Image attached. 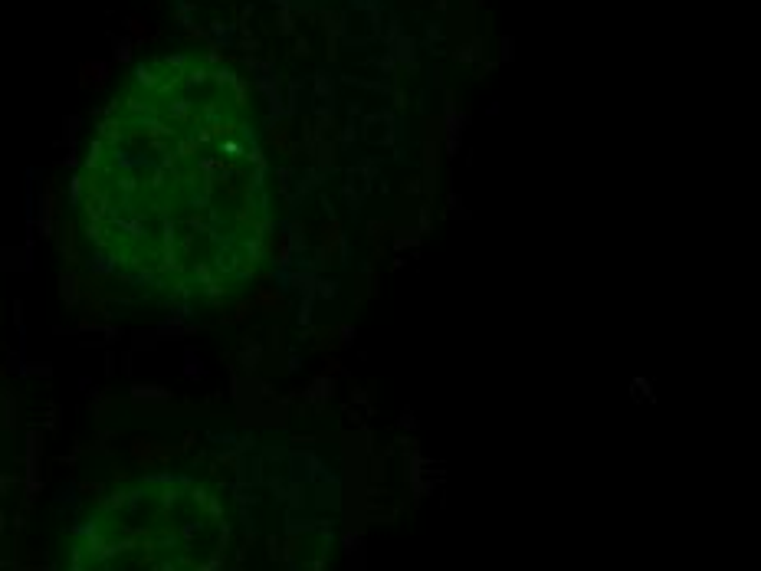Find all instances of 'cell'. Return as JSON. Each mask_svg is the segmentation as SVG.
<instances>
[{"label":"cell","instance_id":"2","mask_svg":"<svg viewBox=\"0 0 761 571\" xmlns=\"http://www.w3.org/2000/svg\"><path fill=\"white\" fill-rule=\"evenodd\" d=\"M227 522L190 476H142L95 503L73 532L66 571H223Z\"/></svg>","mask_w":761,"mask_h":571},{"label":"cell","instance_id":"1","mask_svg":"<svg viewBox=\"0 0 761 571\" xmlns=\"http://www.w3.org/2000/svg\"><path fill=\"white\" fill-rule=\"evenodd\" d=\"M79 230L105 276L164 305H214L266 257V168L233 73L144 59L102 109L79 171Z\"/></svg>","mask_w":761,"mask_h":571}]
</instances>
